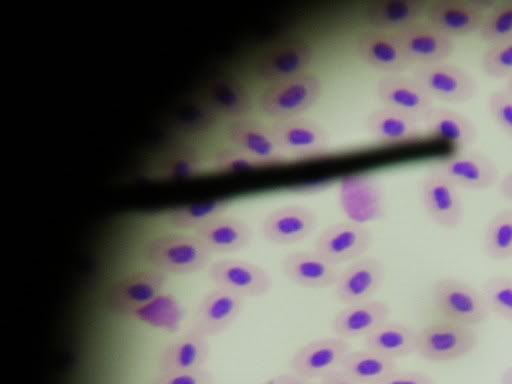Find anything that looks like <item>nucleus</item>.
Wrapping results in <instances>:
<instances>
[{"mask_svg": "<svg viewBox=\"0 0 512 384\" xmlns=\"http://www.w3.org/2000/svg\"><path fill=\"white\" fill-rule=\"evenodd\" d=\"M167 274L152 267L132 272L108 291L107 305L119 315H133L164 292Z\"/></svg>", "mask_w": 512, "mask_h": 384, "instance_id": "obj_6", "label": "nucleus"}, {"mask_svg": "<svg viewBox=\"0 0 512 384\" xmlns=\"http://www.w3.org/2000/svg\"><path fill=\"white\" fill-rule=\"evenodd\" d=\"M274 384H319L316 383L315 380H311L300 376L294 372L282 373L279 374L275 380Z\"/></svg>", "mask_w": 512, "mask_h": 384, "instance_id": "obj_43", "label": "nucleus"}, {"mask_svg": "<svg viewBox=\"0 0 512 384\" xmlns=\"http://www.w3.org/2000/svg\"><path fill=\"white\" fill-rule=\"evenodd\" d=\"M395 35L412 64L443 62L455 50L454 38L441 32L425 19L396 32Z\"/></svg>", "mask_w": 512, "mask_h": 384, "instance_id": "obj_13", "label": "nucleus"}, {"mask_svg": "<svg viewBox=\"0 0 512 384\" xmlns=\"http://www.w3.org/2000/svg\"><path fill=\"white\" fill-rule=\"evenodd\" d=\"M378 384H437L435 379L422 371L396 370Z\"/></svg>", "mask_w": 512, "mask_h": 384, "instance_id": "obj_41", "label": "nucleus"}, {"mask_svg": "<svg viewBox=\"0 0 512 384\" xmlns=\"http://www.w3.org/2000/svg\"><path fill=\"white\" fill-rule=\"evenodd\" d=\"M360 384H378L397 370L396 360L367 348L350 351L340 368Z\"/></svg>", "mask_w": 512, "mask_h": 384, "instance_id": "obj_31", "label": "nucleus"}, {"mask_svg": "<svg viewBox=\"0 0 512 384\" xmlns=\"http://www.w3.org/2000/svg\"><path fill=\"white\" fill-rule=\"evenodd\" d=\"M371 230L360 222L341 221L323 229L314 243V251L329 262L338 264L353 262L372 245Z\"/></svg>", "mask_w": 512, "mask_h": 384, "instance_id": "obj_8", "label": "nucleus"}, {"mask_svg": "<svg viewBox=\"0 0 512 384\" xmlns=\"http://www.w3.org/2000/svg\"><path fill=\"white\" fill-rule=\"evenodd\" d=\"M132 316L150 326L171 331L178 327L182 310L172 295L163 292Z\"/></svg>", "mask_w": 512, "mask_h": 384, "instance_id": "obj_34", "label": "nucleus"}, {"mask_svg": "<svg viewBox=\"0 0 512 384\" xmlns=\"http://www.w3.org/2000/svg\"><path fill=\"white\" fill-rule=\"evenodd\" d=\"M421 121L430 134L456 147L470 146L478 136L475 123L466 115L450 108L433 106Z\"/></svg>", "mask_w": 512, "mask_h": 384, "instance_id": "obj_28", "label": "nucleus"}, {"mask_svg": "<svg viewBox=\"0 0 512 384\" xmlns=\"http://www.w3.org/2000/svg\"><path fill=\"white\" fill-rule=\"evenodd\" d=\"M313 46L302 39H291L269 49L256 66L258 77L269 84L308 72L314 60Z\"/></svg>", "mask_w": 512, "mask_h": 384, "instance_id": "obj_12", "label": "nucleus"}, {"mask_svg": "<svg viewBox=\"0 0 512 384\" xmlns=\"http://www.w3.org/2000/svg\"><path fill=\"white\" fill-rule=\"evenodd\" d=\"M457 188L486 190L499 179V169L488 156L464 151L448 156L435 168Z\"/></svg>", "mask_w": 512, "mask_h": 384, "instance_id": "obj_14", "label": "nucleus"}, {"mask_svg": "<svg viewBox=\"0 0 512 384\" xmlns=\"http://www.w3.org/2000/svg\"><path fill=\"white\" fill-rule=\"evenodd\" d=\"M212 166L219 171L238 172L264 165L229 145L219 148L214 153Z\"/></svg>", "mask_w": 512, "mask_h": 384, "instance_id": "obj_38", "label": "nucleus"}, {"mask_svg": "<svg viewBox=\"0 0 512 384\" xmlns=\"http://www.w3.org/2000/svg\"><path fill=\"white\" fill-rule=\"evenodd\" d=\"M229 206L228 200L187 204L170 209L165 218L176 231L194 232L210 219L226 213Z\"/></svg>", "mask_w": 512, "mask_h": 384, "instance_id": "obj_32", "label": "nucleus"}, {"mask_svg": "<svg viewBox=\"0 0 512 384\" xmlns=\"http://www.w3.org/2000/svg\"><path fill=\"white\" fill-rule=\"evenodd\" d=\"M419 122L409 115L382 107L368 115L366 127L379 142L400 144L412 141L421 134Z\"/></svg>", "mask_w": 512, "mask_h": 384, "instance_id": "obj_29", "label": "nucleus"}, {"mask_svg": "<svg viewBox=\"0 0 512 384\" xmlns=\"http://www.w3.org/2000/svg\"><path fill=\"white\" fill-rule=\"evenodd\" d=\"M426 0H375L363 8L364 21L371 29L396 33L425 17Z\"/></svg>", "mask_w": 512, "mask_h": 384, "instance_id": "obj_23", "label": "nucleus"}, {"mask_svg": "<svg viewBox=\"0 0 512 384\" xmlns=\"http://www.w3.org/2000/svg\"><path fill=\"white\" fill-rule=\"evenodd\" d=\"M433 302L445 320L470 327L483 323L490 314L481 292L454 277L434 283Z\"/></svg>", "mask_w": 512, "mask_h": 384, "instance_id": "obj_4", "label": "nucleus"}, {"mask_svg": "<svg viewBox=\"0 0 512 384\" xmlns=\"http://www.w3.org/2000/svg\"><path fill=\"white\" fill-rule=\"evenodd\" d=\"M319 384H360L341 369L323 377Z\"/></svg>", "mask_w": 512, "mask_h": 384, "instance_id": "obj_42", "label": "nucleus"}, {"mask_svg": "<svg viewBox=\"0 0 512 384\" xmlns=\"http://www.w3.org/2000/svg\"><path fill=\"white\" fill-rule=\"evenodd\" d=\"M480 292L490 313L512 322V277L493 276Z\"/></svg>", "mask_w": 512, "mask_h": 384, "instance_id": "obj_36", "label": "nucleus"}, {"mask_svg": "<svg viewBox=\"0 0 512 384\" xmlns=\"http://www.w3.org/2000/svg\"><path fill=\"white\" fill-rule=\"evenodd\" d=\"M478 345L476 331L451 321L431 323L417 332L415 352L431 363H449L466 357Z\"/></svg>", "mask_w": 512, "mask_h": 384, "instance_id": "obj_3", "label": "nucleus"}, {"mask_svg": "<svg viewBox=\"0 0 512 384\" xmlns=\"http://www.w3.org/2000/svg\"><path fill=\"white\" fill-rule=\"evenodd\" d=\"M318 223L317 214L304 205H285L270 211L261 231L264 238L276 245H293L310 236Z\"/></svg>", "mask_w": 512, "mask_h": 384, "instance_id": "obj_17", "label": "nucleus"}, {"mask_svg": "<svg viewBox=\"0 0 512 384\" xmlns=\"http://www.w3.org/2000/svg\"><path fill=\"white\" fill-rule=\"evenodd\" d=\"M499 382L500 384H512V365L504 369Z\"/></svg>", "mask_w": 512, "mask_h": 384, "instance_id": "obj_45", "label": "nucleus"}, {"mask_svg": "<svg viewBox=\"0 0 512 384\" xmlns=\"http://www.w3.org/2000/svg\"><path fill=\"white\" fill-rule=\"evenodd\" d=\"M385 278L382 262L374 257H361L340 271L335 295L345 305L372 300Z\"/></svg>", "mask_w": 512, "mask_h": 384, "instance_id": "obj_16", "label": "nucleus"}, {"mask_svg": "<svg viewBox=\"0 0 512 384\" xmlns=\"http://www.w3.org/2000/svg\"><path fill=\"white\" fill-rule=\"evenodd\" d=\"M416 335L405 324L387 321L364 338L365 348L396 360L415 352Z\"/></svg>", "mask_w": 512, "mask_h": 384, "instance_id": "obj_30", "label": "nucleus"}, {"mask_svg": "<svg viewBox=\"0 0 512 384\" xmlns=\"http://www.w3.org/2000/svg\"><path fill=\"white\" fill-rule=\"evenodd\" d=\"M489 9L471 0H432L428 1L424 19L454 38L479 31Z\"/></svg>", "mask_w": 512, "mask_h": 384, "instance_id": "obj_15", "label": "nucleus"}, {"mask_svg": "<svg viewBox=\"0 0 512 384\" xmlns=\"http://www.w3.org/2000/svg\"><path fill=\"white\" fill-rule=\"evenodd\" d=\"M503 89L512 95V75L507 78L505 87Z\"/></svg>", "mask_w": 512, "mask_h": 384, "instance_id": "obj_46", "label": "nucleus"}, {"mask_svg": "<svg viewBox=\"0 0 512 384\" xmlns=\"http://www.w3.org/2000/svg\"><path fill=\"white\" fill-rule=\"evenodd\" d=\"M269 129L283 154L313 156L324 152L330 144V137L325 128L318 122L302 116L276 120Z\"/></svg>", "mask_w": 512, "mask_h": 384, "instance_id": "obj_11", "label": "nucleus"}, {"mask_svg": "<svg viewBox=\"0 0 512 384\" xmlns=\"http://www.w3.org/2000/svg\"><path fill=\"white\" fill-rule=\"evenodd\" d=\"M243 306V298L215 287L200 301L193 328L207 337L218 335L236 321Z\"/></svg>", "mask_w": 512, "mask_h": 384, "instance_id": "obj_21", "label": "nucleus"}, {"mask_svg": "<svg viewBox=\"0 0 512 384\" xmlns=\"http://www.w3.org/2000/svg\"><path fill=\"white\" fill-rule=\"evenodd\" d=\"M209 278L216 288L243 298L265 295L272 287L269 273L261 266L238 258H222L209 265Z\"/></svg>", "mask_w": 512, "mask_h": 384, "instance_id": "obj_7", "label": "nucleus"}, {"mask_svg": "<svg viewBox=\"0 0 512 384\" xmlns=\"http://www.w3.org/2000/svg\"><path fill=\"white\" fill-rule=\"evenodd\" d=\"M151 384H214V376L207 369L159 372Z\"/></svg>", "mask_w": 512, "mask_h": 384, "instance_id": "obj_40", "label": "nucleus"}, {"mask_svg": "<svg viewBox=\"0 0 512 384\" xmlns=\"http://www.w3.org/2000/svg\"><path fill=\"white\" fill-rule=\"evenodd\" d=\"M230 146L244 152L263 165L284 159L269 127L248 118L231 121L226 128Z\"/></svg>", "mask_w": 512, "mask_h": 384, "instance_id": "obj_20", "label": "nucleus"}, {"mask_svg": "<svg viewBox=\"0 0 512 384\" xmlns=\"http://www.w3.org/2000/svg\"><path fill=\"white\" fill-rule=\"evenodd\" d=\"M483 72L493 78L512 75V36L488 44L481 56Z\"/></svg>", "mask_w": 512, "mask_h": 384, "instance_id": "obj_37", "label": "nucleus"}, {"mask_svg": "<svg viewBox=\"0 0 512 384\" xmlns=\"http://www.w3.org/2000/svg\"><path fill=\"white\" fill-rule=\"evenodd\" d=\"M390 307L382 300H369L346 305L332 320L336 336L345 340L366 337L383 323L389 321Z\"/></svg>", "mask_w": 512, "mask_h": 384, "instance_id": "obj_24", "label": "nucleus"}, {"mask_svg": "<svg viewBox=\"0 0 512 384\" xmlns=\"http://www.w3.org/2000/svg\"><path fill=\"white\" fill-rule=\"evenodd\" d=\"M282 272L293 284L311 289L335 285L340 270L316 251H294L282 261Z\"/></svg>", "mask_w": 512, "mask_h": 384, "instance_id": "obj_22", "label": "nucleus"}, {"mask_svg": "<svg viewBox=\"0 0 512 384\" xmlns=\"http://www.w3.org/2000/svg\"><path fill=\"white\" fill-rule=\"evenodd\" d=\"M420 199L428 217L437 226L452 230L463 220V203L458 188L435 169L420 184Z\"/></svg>", "mask_w": 512, "mask_h": 384, "instance_id": "obj_10", "label": "nucleus"}, {"mask_svg": "<svg viewBox=\"0 0 512 384\" xmlns=\"http://www.w3.org/2000/svg\"><path fill=\"white\" fill-rule=\"evenodd\" d=\"M481 39L487 44L512 36V0L494 3L486 12L479 29Z\"/></svg>", "mask_w": 512, "mask_h": 384, "instance_id": "obj_35", "label": "nucleus"}, {"mask_svg": "<svg viewBox=\"0 0 512 384\" xmlns=\"http://www.w3.org/2000/svg\"><path fill=\"white\" fill-rule=\"evenodd\" d=\"M209 351L207 336L192 328L164 347L159 358V372L203 369Z\"/></svg>", "mask_w": 512, "mask_h": 384, "instance_id": "obj_26", "label": "nucleus"}, {"mask_svg": "<svg viewBox=\"0 0 512 384\" xmlns=\"http://www.w3.org/2000/svg\"><path fill=\"white\" fill-rule=\"evenodd\" d=\"M219 119L231 121L245 119L253 110V99L248 88L233 77L216 80L209 89L205 103Z\"/></svg>", "mask_w": 512, "mask_h": 384, "instance_id": "obj_27", "label": "nucleus"}, {"mask_svg": "<svg viewBox=\"0 0 512 384\" xmlns=\"http://www.w3.org/2000/svg\"><path fill=\"white\" fill-rule=\"evenodd\" d=\"M377 95L383 107L421 121L433 107V98L412 76L386 74L379 79Z\"/></svg>", "mask_w": 512, "mask_h": 384, "instance_id": "obj_18", "label": "nucleus"}, {"mask_svg": "<svg viewBox=\"0 0 512 384\" xmlns=\"http://www.w3.org/2000/svg\"><path fill=\"white\" fill-rule=\"evenodd\" d=\"M500 195L512 202V170L507 172L499 182Z\"/></svg>", "mask_w": 512, "mask_h": 384, "instance_id": "obj_44", "label": "nucleus"}, {"mask_svg": "<svg viewBox=\"0 0 512 384\" xmlns=\"http://www.w3.org/2000/svg\"><path fill=\"white\" fill-rule=\"evenodd\" d=\"M212 253L194 234L182 231L155 236L145 247L152 267L165 274H190L210 265Z\"/></svg>", "mask_w": 512, "mask_h": 384, "instance_id": "obj_1", "label": "nucleus"}, {"mask_svg": "<svg viewBox=\"0 0 512 384\" xmlns=\"http://www.w3.org/2000/svg\"><path fill=\"white\" fill-rule=\"evenodd\" d=\"M350 351L348 341L338 336L312 340L294 352L291 371L311 380H321L339 370Z\"/></svg>", "mask_w": 512, "mask_h": 384, "instance_id": "obj_9", "label": "nucleus"}, {"mask_svg": "<svg viewBox=\"0 0 512 384\" xmlns=\"http://www.w3.org/2000/svg\"><path fill=\"white\" fill-rule=\"evenodd\" d=\"M487 106L497 126L512 138V95L504 89L495 90L488 96Z\"/></svg>", "mask_w": 512, "mask_h": 384, "instance_id": "obj_39", "label": "nucleus"}, {"mask_svg": "<svg viewBox=\"0 0 512 384\" xmlns=\"http://www.w3.org/2000/svg\"><path fill=\"white\" fill-rule=\"evenodd\" d=\"M483 249L492 260L512 257V209H503L488 221L483 235Z\"/></svg>", "mask_w": 512, "mask_h": 384, "instance_id": "obj_33", "label": "nucleus"}, {"mask_svg": "<svg viewBox=\"0 0 512 384\" xmlns=\"http://www.w3.org/2000/svg\"><path fill=\"white\" fill-rule=\"evenodd\" d=\"M322 93V79L307 72L269 84L260 96L259 106L274 121L299 117L319 101Z\"/></svg>", "mask_w": 512, "mask_h": 384, "instance_id": "obj_2", "label": "nucleus"}, {"mask_svg": "<svg viewBox=\"0 0 512 384\" xmlns=\"http://www.w3.org/2000/svg\"><path fill=\"white\" fill-rule=\"evenodd\" d=\"M412 77L433 99L445 102L469 101L479 90L477 80L469 71L447 61L417 65Z\"/></svg>", "mask_w": 512, "mask_h": 384, "instance_id": "obj_5", "label": "nucleus"}, {"mask_svg": "<svg viewBox=\"0 0 512 384\" xmlns=\"http://www.w3.org/2000/svg\"><path fill=\"white\" fill-rule=\"evenodd\" d=\"M213 253H232L249 245L252 239L250 226L242 219L218 215L193 232Z\"/></svg>", "mask_w": 512, "mask_h": 384, "instance_id": "obj_25", "label": "nucleus"}, {"mask_svg": "<svg viewBox=\"0 0 512 384\" xmlns=\"http://www.w3.org/2000/svg\"><path fill=\"white\" fill-rule=\"evenodd\" d=\"M355 48L363 62L387 74H401L412 65L395 33L369 29L357 37Z\"/></svg>", "mask_w": 512, "mask_h": 384, "instance_id": "obj_19", "label": "nucleus"}]
</instances>
